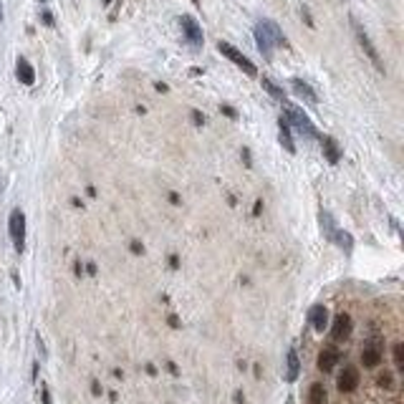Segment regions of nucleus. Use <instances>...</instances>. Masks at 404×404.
Segmentation results:
<instances>
[{"instance_id": "obj_1", "label": "nucleus", "mask_w": 404, "mask_h": 404, "mask_svg": "<svg viewBox=\"0 0 404 404\" xmlns=\"http://www.w3.org/2000/svg\"><path fill=\"white\" fill-rule=\"evenodd\" d=\"M285 119H288V124H291V129H296L303 139H321V134L316 131V126H313V122L298 109V106H293V104H285V114H283Z\"/></svg>"}, {"instance_id": "obj_2", "label": "nucleus", "mask_w": 404, "mask_h": 404, "mask_svg": "<svg viewBox=\"0 0 404 404\" xmlns=\"http://www.w3.org/2000/svg\"><path fill=\"white\" fill-rule=\"evenodd\" d=\"M349 23H351V28H354V33H356V41H359V46L364 48V53H367V59L372 61V66L379 71V73H387V66H384V61H381V56H379V51H376V46L372 43V38H369V33L364 31V26L351 15L349 18Z\"/></svg>"}, {"instance_id": "obj_3", "label": "nucleus", "mask_w": 404, "mask_h": 404, "mask_svg": "<svg viewBox=\"0 0 404 404\" xmlns=\"http://www.w3.org/2000/svg\"><path fill=\"white\" fill-rule=\"evenodd\" d=\"M218 51L222 53V56H225V59H230V61L235 63L238 68H243L248 76H258V68H255V63L250 61L245 53H240L235 46H230L227 41H218Z\"/></svg>"}, {"instance_id": "obj_4", "label": "nucleus", "mask_w": 404, "mask_h": 404, "mask_svg": "<svg viewBox=\"0 0 404 404\" xmlns=\"http://www.w3.org/2000/svg\"><path fill=\"white\" fill-rule=\"evenodd\" d=\"M8 230H10V238L15 243V250L23 253V248H26V215H23V210H13L10 213Z\"/></svg>"}, {"instance_id": "obj_5", "label": "nucleus", "mask_w": 404, "mask_h": 404, "mask_svg": "<svg viewBox=\"0 0 404 404\" xmlns=\"http://www.w3.org/2000/svg\"><path fill=\"white\" fill-rule=\"evenodd\" d=\"M180 26H182V33H185L187 43H189L195 51H200V48H202V43H205V35H202L200 23H197L192 15H182V18H180Z\"/></svg>"}, {"instance_id": "obj_6", "label": "nucleus", "mask_w": 404, "mask_h": 404, "mask_svg": "<svg viewBox=\"0 0 404 404\" xmlns=\"http://www.w3.org/2000/svg\"><path fill=\"white\" fill-rule=\"evenodd\" d=\"M331 336H334V341H346V339L351 336V316H349V313H339V316L334 318Z\"/></svg>"}, {"instance_id": "obj_7", "label": "nucleus", "mask_w": 404, "mask_h": 404, "mask_svg": "<svg viewBox=\"0 0 404 404\" xmlns=\"http://www.w3.org/2000/svg\"><path fill=\"white\" fill-rule=\"evenodd\" d=\"M339 359H341V351H339L336 346H326V349H321V354H318V369H321V372H331V369L339 364Z\"/></svg>"}, {"instance_id": "obj_8", "label": "nucleus", "mask_w": 404, "mask_h": 404, "mask_svg": "<svg viewBox=\"0 0 404 404\" xmlns=\"http://www.w3.org/2000/svg\"><path fill=\"white\" fill-rule=\"evenodd\" d=\"M359 387V369L356 367H343L339 374V389L341 392H354Z\"/></svg>"}, {"instance_id": "obj_9", "label": "nucleus", "mask_w": 404, "mask_h": 404, "mask_svg": "<svg viewBox=\"0 0 404 404\" xmlns=\"http://www.w3.org/2000/svg\"><path fill=\"white\" fill-rule=\"evenodd\" d=\"M15 76H18V81L23 84V86H33L35 84V71H33V66L23 56L15 61Z\"/></svg>"}, {"instance_id": "obj_10", "label": "nucleus", "mask_w": 404, "mask_h": 404, "mask_svg": "<svg viewBox=\"0 0 404 404\" xmlns=\"http://www.w3.org/2000/svg\"><path fill=\"white\" fill-rule=\"evenodd\" d=\"M253 35H255V43H258V51L265 56V61H271L273 59V41L268 38V33L260 28V23L255 26V31H253Z\"/></svg>"}, {"instance_id": "obj_11", "label": "nucleus", "mask_w": 404, "mask_h": 404, "mask_svg": "<svg viewBox=\"0 0 404 404\" xmlns=\"http://www.w3.org/2000/svg\"><path fill=\"white\" fill-rule=\"evenodd\" d=\"M321 147H323V157L331 162V164H339L341 159V147L334 137H321Z\"/></svg>"}, {"instance_id": "obj_12", "label": "nucleus", "mask_w": 404, "mask_h": 404, "mask_svg": "<svg viewBox=\"0 0 404 404\" xmlns=\"http://www.w3.org/2000/svg\"><path fill=\"white\" fill-rule=\"evenodd\" d=\"M309 321H311V326L318 331V334H323V329L329 326V311H326V306H313L311 313H309Z\"/></svg>"}, {"instance_id": "obj_13", "label": "nucleus", "mask_w": 404, "mask_h": 404, "mask_svg": "<svg viewBox=\"0 0 404 404\" xmlns=\"http://www.w3.org/2000/svg\"><path fill=\"white\" fill-rule=\"evenodd\" d=\"M361 364H364L367 369H374V367L381 364V349H379V343L364 346V351H361Z\"/></svg>"}, {"instance_id": "obj_14", "label": "nucleus", "mask_w": 404, "mask_h": 404, "mask_svg": "<svg viewBox=\"0 0 404 404\" xmlns=\"http://www.w3.org/2000/svg\"><path fill=\"white\" fill-rule=\"evenodd\" d=\"M278 126H280V134H278L280 144L285 147L288 155H296V144H293V137H291V124H288V119L283 114H280V119H278Z\"/></svg>"}, {"instance_id": "obj_15", "label": "nucleus", "mask_w": 404, "mask_h": 404, "mask_svg": "<svg viewBox=\"0 0 404 404\" xmlns=\"http://www.w3.org/2000/svg\"><path fill=\"white\" fill-rule=\"evenodd\" d=\"M260 28L268 33V38L273 41V46H288V41H285V35L280 33V28H278V23L276 21H260Z\"/></svg>"}, {"instance_id": "obj_16", "label": "nucleus", "mask_w": 404, "mask_h": 404, "mask_svg": "<svg viewBox=\"0 0 404 404\" xmlns=\"http://www.w3.org/2000/svg\"><path fill=\"white\" fill-rule=\"evenodd\" d=\"M291 86H293V91L298 93L303 101H309V104H318V96H316V91H313L311 86L303 81V79H293L291 81Z\"/></svg>"}, {"instance_id": "obj_17", "label": "nucleus", "mask_w": 404, "mask_h": 404, "mask_svg": "<svg viewBox=\"0 0 404 404\" xmlns=\"http://www.w3.org/2000/svg\"><path fill=\"white\" fill-rule=\"evenodd\" d=\"M260 84H263V89H265V91L271 93L273 99H278V101H283V104H285V91L280 89V86L276 84V81H271L268 76H263V81H260Z\"/></svg>"}, {"instance_id": "obj_18", "label": "nucleus", "mask_w": 404, "mask_h": 404, "mask_svg": "<svg viewBox=\"0 0 404 404\" xmlns=\"http://www.w3.org/2000/svg\"><path fill=\"white\" fill-rule=\"evenodd\" d=\"M298 369H301V364H298V354H296V349H291L288 351V381H296L298 379Z\"/></svg>"}, {"instance_id": "obj_19", "label": "nucleus", "mask_w": 404, "mask_h": 404, "mask_svg": "<svg viewBox=\"0 0 404 404\" xmlns=\"http://www.w3.org/2000/svg\"><path fill=\"white\" fill-rule=\"evenodd\" d=\"M309 402L311 404H326V389L323 384H311V392H309Z\"/></svg>"}, {"instance_id": "obj_20", "label": "nucleus", "mask_w": 404, "mask_h": 404, "mask_svg": "<svg viewBox=\"0 0 404 404\" xmlns=\"http://www.w3.org/2000/svg\"><path fill=\"white\" fill-rule=\"evenodd\" d=\"M321 227H323L326 238L334 240V235H336V222H334V218H331L329 213H321Z\"/></svg>"}, {"instance_id": "obj_21", "label": "nucleus", "mask_w": 404, "mask_h": 404, "mask_svg": "<svg viewBox=\"0 0 404 404\" xmlns=\"http://www.w3.org/2000/svg\"><path fill=\"white\" fill-rule=\"evenodd\" d=\"M334 240L341 245L346 253H351V235L349 233H341V230H336V235H334Z\"/></svg>"}, {"instance_id": "obj_22", "label": "nucleus", "mask_w": 404, "mask_h": 404, "mask_svg": "<svg viewBox=\"0 0 404 404\" xmlns=\"http://www.w3.org/2000/svg\"><path fill=\"white\" fill-rule=\"evenodd\" d=\"M394 364H397L399 372L404 369V346L402 343H394Z\"/></svg>"}, {"instance_id": "obj_23", "label": "nucleus", "mask_w": 404, "mask_h": 404, "mask_svg": "<svg viewBox=\"0 0 404 404\" xmlns=\"http://www.w3.org/2000/svg\"><path fill=\"white\" fill-rule=\"evenodd\" d=\"M301 18H303V23H306L309 28H316V23H313V15H311V10H309V5H301Z\"/></svg>"}, {"instance_id": "obj_24", "label": "nucleus", "mask_w": 404, "mask_h": 404, "mask_svg": "<svg viewBox=\"0 0 404 404\" xmlns=\"http://www.w3.org/2000/svg\"><path fill=\"white\" fill-rule=\"evenodd\" d=\"M376 384H379L381 389H392V374H389V372L379 374V379H376Z\"/></svg>"}, {"instance_id": "obj_25", "label": "nucleus", "mask_w": 404, "mask_h": 404, "mask_svg": "<svg viewBox=\"0 0 404 404\" xmlns=\"http://www.w3.org/2000/svg\"><path fill=\"white\" fill-rule=\"evenodd\" d=\"M41 21L48 26V28H53L56 26V21H53V15H51V10H41Z\"/></svg>"}, {"instance_id": "obj_26", "label": "nucleus", "mask_w": 404, "mask_h": 404, "mask_svg": "<svg viewBox=\"0 0 404 404\" xmlns=\"http://www.w3.org/2000/svg\"><path fill=\"white\" fill-rule=\"evenodd\" d=\"M192 124H195V126H205V114L195 109V111H192Z\"/></svg>"}, {"instance_id": "obj_27", "label": "nucleus", "mask_w": 404, "mask_h": 404, "mask_svg": "<svg viewBox=\"0 0 404 404\" xmlns=\"http://www.w3.org/2000/svg\"><path fill=\"white\" fill-rule=\"evenodd\" d=\"M240 157H243V162H245V167H253V155H250V149L248 147H243V149H240Z\"/></svg>"}, {"instance_id": "obj_28", "label": "nucleus", "mask_w": 404, "mask_h": 404, "mask_svg": "<svg viewBox=\"0 0 404 404\" xmlns=\"http://www.w3.org/2000/svg\"><path fill=\"white\" fill-rule=\"evenodd\" d=\"M220 111H222L225 117H230V119H238V111H235L233 106H227V104H222V106H220Z\"/></svg>"}, {"instance_id": "obj_29", "label": "nucleus", "mask_w": 404, "mask_h": 404, "mask_svg": "<svg viewBox=\"0 0 404 404\" xmlns=\"http://www.w3.org/2000/svg\"><path fill=\"white\" fill-rule=\"evenodd\" d=\"M129 250H131L134 255H142V253H144V245H142L139 240H131V243H129Z\"/></svg>"}, {"instance_id": "obj_30", "label": "nucleus", "mask_w": 404, "mask_h": 404, "mask_svg": "<svg viewBox=\"0 0 404 404\" xmlns=\"http://www.w3.org/2000/svg\"><path fill=\"white\" fill-rule=\"evenodd\" d=\"M260 213H263V200H255V207H253V215L258 218Z\"/></svg>"}, {"instance_id": "obj_31", "label": "nucleus", "mask_w": 404, "mask_h": 404, "mask_svg": "<svg viewBox=\"0 0 404 404\" xmlns=\"http://www.w3.org/2000/svg\"><path fill=\"white\" fill-rule=\"evenodd\" d=\"M167 321H169V326H172V329H180V318H177L175 313H169V318H167Z\"/></svg>"}, {"instance_id": "obj_32", "label": "nucleus", "mask_w": 404, "mask_h": 404, "mask_svg": "<svg viewBox=\"0 0 404 404\" xmlns=\"http://www.w3.org/2000/svg\"><path fill=\"white\" fill-rule=\"evenodd\" d=\"M167 197H169V202H172V205H180V202H182V200H180V195H177V192H169V195H167Z\"/></svg>"}, {"instance_id": "obj_33", "label": "nucleus", "mask_w": 404, "mask_h": 404, "mask_svg": "<svg viewBox=\"0 0 404 404\" xmlns=\"http://www.w3.org/2000/svg\"><path fill=\"white\" fill-rule=\"evenodd\" d=\"M155 89H157L159 93H167V91H169V86H167V84H162V81H157V84H155Z\"/></svg>"}, {"instance_id": "obj_34", "label": "nucleus", "mask_w": 404, "mask_h": 404, "mask_svg": "<svg viewBox=\"0 0 404 404\" xmlns=\"http://www.w3.org/2000/svg\"><path fill=\"white\" fill-rule=\"evenodd\" d=\"M169 265L177 271V268H180V258H177V255H169Z\"/></svg>"}, {"instance_id": "obj_35", "label": "nucleus", "mask_w": 404, "mask_h": 404, "mask_svg": "<svg viewBox=\"0 0 404 404\" xmlns=\"http://www.w3.org/2000/svg\"><path fill=\"white\" fill-rule=\"evenodd\" d=\"M91 394H93V397H99V394H101V387H99V381H93V384H91Z\"/></svg>"}, {"instance_id": "obj_36", "label": "nucleus", "mask_w": 404, "mask_h": 404, "mask_svg": "<svg viewBox=\"0 0 404 404\" xmlns=\"http://www.w3.org/2000/svg\"><path fill=\"white\" fill-rule=\"evenodd\" d=\"M233 399H235V404H245V397H243V392H235V397H233Z\"/></svg>"}, {"instance_id": "obj_37", "label": "nucleus", "mask_w": 404, "mask_h": 404, "mask_svg": "<svg viewBox=\"0 0 404 404\" xmlns=\"http://www.w3.org/2000/svg\"><path fill=\"white\" fill-rule=\"evenodd\" d=\"M167 369H169L172 374H180V369H177V364H175V361H169V364H167Z\"/></svg>"}, {"instance_id": "obj_38", "label": "nucleus", "mask_w": 404, "mask_h": 404, "mask_svg": "<svg viewBox=\"0 0 404 404\" xmlns=\"http://www.w3.org/2000/svg\"><path fill=\"white\" fill-rule=\"evenodd\" d=\"M43 404H51V394H48V389L43 387Z\"/></svg>"}, {"instance_id": "obj_39", "label": "nucleus", "mask_w": 404, "mask_h": 404, "mask_svg": "<svg viewBox=\"0 0 404 404\" xmlns=\"http://www.w3.org/2000/svg\"><path fill=\"white\" fill-rule=\"evenodd\" d=\"M71 205H73V207H79V210H81V207H84V205H81V200H79V197H71Z\"/></svg>"}, {"instance_id": "obj_40", "label": "nucleus", "mask_w": 404, "mask_h": 404, "mask_svg": "<svg viewBox=\"0 0 404 404\" xmlns=\"http://www.w3.org/2000/svg\"><path fill=\"white\" fill-rule=\"evenodd\" d=\"M86 271H89L91 276H96V265H93V263H89V265H86Z\"/></svg>"}, {"instance_id": "obj_41", "label": "nucleus", "mask_w": 404, "mask_h": 404, "mask_svg": "<svg viewBox=\"0 0 404 404\" xmlns=\"http://www.w3.org/2000/svg\"><path fill=\"white\" fill-rule=\"evenodd\" d=\"M0 23H3V0H0Z\"/></svg>"}, {"instance_id": "obj_42", "label": "nucleus", "mask_w": 404, "mask_h": 404, "mask_svg": "<svg viewBox=\"0 0 404 404\" xmlns=\"http://www.w3.org/2000/svg\"><path fill=\"white\" fill-rule=\"evenodd\" d=\"M192 3H195V5H200V0H192Z\"/></svg>"}, {"instance_id": "obj_43", "label": "nucleus", "mask_w": 404, "mask_h": 404, "mask_svg": "<svg viewBox=\"0 0 404 404\" xmlns=\"http://www.w3.org/2000/svg\"><path fill=\"white\" fill-rule=\"evenodd\" d=\"M104 3H111V0H104Z\"/></svg>"}, {"instance_id": "obj_44", "label": "nucleus", "mask_w": 404, "mask_h": 404, "mask_svg": "<svg viewBox=\"0 0 404 404\" xmlns=\"http://www.w3.org/2000/svg\"><path fill=\"white\" fill-rule=\"evenodd\" d=\"M41 3H46V0H41Z\"/></svg>"}]
</instances>
